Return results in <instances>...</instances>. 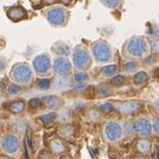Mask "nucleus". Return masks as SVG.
<instances>
[{"label": "nucleus", "mask_w": 159, "mask_h": 159, "mask_svg": "<svg viewBox=\"0 0 159 159\" xmlns=\"http://www.w3.org/2000/svg\"><path fill=\"white\" fill-rule=\"evenodd\" d=\"M105 74L106 75H112L115 71H116V66H110V67H107V68H105Z\"/></svg>", "instance_id": "nucleus-17"}, {"label": "nucleus", "mask_w": 159, "mask_h": 159, "mask_svg": "<svg viewBox=\"0 0 159 159\" xmlns=\"http://www.w3.org/2000/svg\"><path fill=\"white\" fill-rule=\"evenodd\" d=\"M75 65L79 68H86L90 65V61H89V56L88 53L86 52V50H80L78 52L75 53Z\"/></svg>", "instance_id": "nucleus-5"}, {"label": "nucleus", "mask_w": 159, "mask_h": 159, "mask_svg": "<svg viewBox=\"0 0 159 159\" xmlns=\"http://www.w3.org/2000/svg\"><path fill=\"white\" fill-rule=\"evenodd\" d=\"M34 68L40 74L48 71L49 68H50V61H49L48 56L41 55V56L37 57V58L34 59Z\"/></svg>", "instance_id": "nucleus-4"}, {"label": "nucleus", "mask_w": 159, "mask_h": 159, "mask_svg": "<svg viewBox=\"0 0 159 159\" xmlns=\"http://www.w3.org/2000/svg\"><path fill=\"white\" fill-rule=\"evenodd\" d=\"M0 159H10V158H8V157H0Z\"/></svg>", "instance_id": "nucleus-25"}, {"label": "nucleus", "mask_w": 159, "mask_h": 159, "mask_svg": "<svg viewBox=\"0 0 159 159\" xmlns=\"http://www.w3.org/2000/svg\"><path fill=\"white\" fill-rule=\"evenodd\" d=\"M66 159H69V158H66Z\"/></svg>", "instance_id": "nucleus-26"}, {"label": "nucleus", "mask_w": 159, "mask_h": 159, "mask_svg": "<svg viewBox=\"0 0 159 159\" xmlns=\"http://www.w3.org/2000/svg\"><path fill=\"white\" fill-rule=\"evenodd\" d=\"M30 105H31L32 107H39L40 101L37 100V99H32V100L30 101Z\"/></svg>", "instance_id": "nucleus-24"}, {"label": "nucleus", "mask_w": 159, "mask_h": 159, "mask_svg": "<svg viewBox=\"0 0 159 159\" xmlns=\"http://www.w3.org/2000/svg\"><path fill=\"white\" fill-rule=\"evenodd\" d=\"M3 147H5V149L7 151H9L11 154H15L19 148L18 139L16 137H13V136H7L5 138V141H3Z\"/></svg>", "instance_id": "nucleus-7"}, {"label": "nucleus", "mask_w": 159, "mask_h": 159, "mask_svg": "<svg viewBox=\"0 0 159 159\" xmlns=\"http://www.w3.org/2000/svg\"><path fill=\"white\" fill-rule=\"evenodd\" d=\"M124 81H125L124 77H116L112 79V84H114V85H120V84H122Z\"/></svg>", "instance_id": "nucleus-18"}, {"label": "nucleus", "mask_w": 159, "mask_h": 159, "mask_svg": "<svg viewBox=\"0 0 159 159\" xmlns=\"http://www.w3.org/2000/svg\"><path fill=\"white\" fill-rule=\"evenodd\" d=\"M150 148V143L146 140H141L140 143H138V149L140 151H143V152H147Z\"/></svg>", "instance_id": "nucleus-15"}, {"label": "nucleus", "mask_w": 159, "mask_h": 159, "mask_svg": "<svg viewBox=\"0 0 159 159\" xmlns=\"http://www.w3.org/2000/svg\"><path fill=\"white\" fill-rule=\"evenodd\" d=\"M13 77L15 79L19 80L20 82H27L31 79V72L28 67H25L24 65H20L18 68H15L13 70Z\"/></svg>", "instance_id": "nucleus-2"}, {"label": "nucleus", "mask_w": 159, "mask_h": 159, "mask_svg": "<svg viewBox=\"0 0 159 159\" xmlns=\"http://www.w3.org/2000/svg\"><path fill=\"white\" fill-rule=\"evenodd\" d=\"M106 135L110 140L114 141L120 137V135H121V129H120L119 126L117 125V124H115V122L114 124H109V125L106 126Z\"/></svg>", "instance_id": "nucleus-8"}, {"label": "nucleus", "mask_w": 159, "mask_h": 159, "mask_svg": "<svg viewBox=\"0 0 159 159\" xmlns=\"http://www.w3.org/2000/svg\"><path fill=\"white\" fill-rule=\"evenodd\" d=\"M93 53H95L96 58L98 59V61H107V59L110 58L111 53H110V49L109 46L106 43H98L93 47Z\"/></svg>", "instance_id": "nucleus-1"}, {"label": "nucleus", "mask_w": 159, "mask_h": 159, "mask_svg": "<svg viewBox=\"0 0 159 159\" xmlns=\"http://www.w3.org/2000/svg\"><path fill=\"white\" fill-rule=\"evenodd\" d=\"M8 16H9V18L13 19V20L16 21V20H20V19L25 18L26 12H25V10L22 8H18V7H16V8H12L10 11H9Z\"/></svg>", "instance_id": "nucleus-12"}, {"label": "nucleus", "mask_w": 159, "mask_h": 159, "mask_svg": "<svg viewBox=\"0 0 159 159\" xmlns=\"http://www.w3.org/2000/svg\"><path fill=\"white\" fill-rule=\"evenodd\" d=\"M101 110H103L105 112H109L111 110V105H109V103H106V106H102L100 107Z\"/></svg>", "instance_id": "nucleus-22"}, {"label": "nucleus", "mask_w": 159, "mask_h": 159, "mask_svg": "<svg viewBox=\"0 0 159 159\" xmlns=\"http://www.w3.org/2000/svg\"><path fill=\"white\" fill-rule=\"evenodd\" d=\"M65 11L60 10V9H52L48 12V19L50 20L51 24L53 25H60L65 21Z\"/></svg>", "instance_id": "nucleus-6"}, {"label": "nucleus", "mask_w": 159, "mask_h": 159, "mask_svg": "<svg viewBox=\"0 0 159 159\" xmlns=\"http://www.w3.org/2000/svg\"><path fill=\"white\" fill-rule=\"evenodd\" d=\"M136 67H137V65L134 64V62H129V64H127L125 66V69L127 68V71H133L134 69H136Z\"/></svg>", "instance_id": "nucleus-19"}, {"label": "nucleus", "mask_w": 159, "mask_h": 159, "mask_svg": "<svg viewBox=\"0 0 159 159\" xmlns=\"http://www.w3.org/2000/svg\"><path fill=\"white\" fill-rule=\"evenodd\" d=\"M128 50H129L130 55L139 57L143 53L146 52V43H145V41H143L140 39H136L134 43H131L129 45V49Z\"/></svg>", "instance_id": "nucleus-3"}, {"label": "nucleus", "mask_w": 159, "mask_h": 159, "mask_svg": "<svg viewBox=\"0 0 159 159\" xmlns=\"http://www.w3.org/2000/svg\"><path fill=\"white\" fill-rule=\"evenodd\" d=\"M20 91V88L17 87V86H11L9 87V93H19Z\"/></svg>", "instance_id": "nucleus-20"}, {"label": "nucleus", "mask_w": 159, "mask_h": 159, "mask_svg": "<svg viewBox=\"0 0 159 159\" xmlns=\"http://www.w3.org/2000/svg\"><path fill=\"white\" fill-rule=\"evenodd\" d=\"M39 85L41 86V88H48L49 81H48V80H41V81L39 82Z\"/></svg>", "instance_id": "nucleus-23"}, {"label": "nucleus", "mask_w": 159, "mask_h": 159, "mask_svg": "<svg viewBox=\"0 0 159 159\" xmlns=\"http://www.w3.org/2000/svg\"><path fill=\"white\" fill-rule=\"evenodd\" d=\"M24 107H25L24 102L22 101H18V102H15L10 107V110L12 112H15V114H19V112H21L24 110Z\"/></svg>", "instance_id": "nucleus-13"}, {"label": "nucleus", "mask_w": 159, "mask_h": 159, "mask_svg": "<svg viewBox=\"0 0 159 159\" xmlns=\"http://www.w3.org/2000/svg\"><path fill=\"white\" fill-rule=\"evenodd\" d=\"M56 70L60 75H67L70 72V64L66 59H57L56 60Z\"/></svg>", "instance_id": "nucleus-10"}, {"label": "nucleus", "mask_w": 159, "mask_h": 159, "mask_svg": "<svg viewBox=\"0 0 159 159\" xmlns=\"http://www.w3.org/2000/svg\"><path fill=\"white\" fill-rule=\"evenodd\" d=\"M52 148L56 152H61V151L65 149V146L60 140L56 139V140H53V143H52Z\"/></svg>", "instance_id": "nucleus-14"}, {"label": "nucleus", "mask_w": 159, "mask_h": 159, "mask_svg": "<svg viewBox=\"0 0 159 159\" xmlns=\"http://www.w3.org/2000/svg\"><path fill=\"white\" fill-rule=\"evenodd\" d=\"M55 117H56L55 114H49V115H46V116L41 117V119L45 122H47V124H50V122H52V120L55 119Z\"/></svg>", "instance_id": "nucleus-16"}, {"label": "nucleus", "mask_w": 159, "mask_h": 159, "mask_svg": "<svg viewBox=\"0 0 159 159\" xmlns=\"http://www.w3.org/2000/svg\"><path fill=\"white\" fill-rule=\"evenodd\" d=\"M137 129H138V131L143 136L150 135V130H151L150 122H149L147 119L138 120L137 121Z\"/></svg>", "instance_id": "nucleus-11"}, {"label": "nucleus", "mask_w": 159, "mask_h": 159, "mask_svg": "<svg viewBox=\"0 0 159 159\" xmlns=\"http://www.w3.org/2000/svg\"><path fill=\"white\" fill-rule=\"evenodd\" d=\"M118 109L122 114H133L139 109V105L137 102H134V101H129V102L120 103L118 106Z\"/></svg>", "instance_id": "nucleus-9"}, {"label": "nucleus", "mask_w": 159, "mask_h": 159, "mask_svg": "<svg viewBox=\"0 0 159 159\" xmlns=\"http://www.w3.org/2000/svg\"><path fill=\"white\" fill-rule=\"evenodd\" d=\"M87 78V75L85 72H79L78 75H76V79L77 80H84Z\"/></svg>", "instance_id": "nucleus-21"}]
</instances>
